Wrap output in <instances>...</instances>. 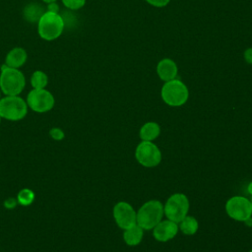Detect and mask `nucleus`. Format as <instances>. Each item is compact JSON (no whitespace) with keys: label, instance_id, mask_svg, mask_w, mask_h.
Masks as SVG:
<instances>
[{"label":"nucleus","instance_id":"nucleus-31","mask_svg":"<svg viewBox=\"0 0 252 252\" xmlns=\"http://www.w3.org/2000/svg\"><path fill=\"white\" fill-rule=\"evenodd\" d=\"M249 252H252V249H251V250H250V251H249Z\"/></svg>","mask_w":252,"mask_h":252},{"label":"nucleus","instance_id":"nucleus-8","mask_svg":"<svg viewBox=\"0 0 252 252\" xmlns=\"http://www.w3.org/2000/svg\"><path fill=\"white\" fill-rule=\"evenodd\" d=\"M136 160L145 167H155L161 161V152L156 144L142 141L135 150Z\"/></svg>","mask_w":252,"mask_h":252},{"label":"nucleus","instance_id":"nucleus-20","mask_svg":"<svg viewBox=\"0 0 252 252\" xmlns=\"http://www.w3.org/2000/svg\"><path fill=\"white\" fill-rule=\"evenodd\" d=\"M63 5L70 10H79L86 4V0H61Z\"/></svg>","mask_w":252,"mask_h":252},{"label":"nucleus","instance_id":"nucleus-14","mask_svg":"<svg viewBox=\"0 0 252 252\" xmlns=\"http://www.w3.org/2000/svg\"><path fill=\"white\" fill-rule=\"evenodd\" d=\"M143 235H144V229L136 223L135 225L124 230L123 239L127 245L136 246L142 241Z\"/></svg>","mask_w":252,"mask_h":252},{"label":"nucleus","instance_id":"nucleus-27","mask_svg":"<svg viewBox=\"0 0 252 252\" xmlns=\"http://www.w3.org/2000/svg\"><path fill=\"white\" fill-rule=\"evenodd\" d=\"M42 2L46 3V4H50V3H53V2H56L57 0H41Z\"/></svg>","mask_w":252,"mask_h":252},{"label":"nucleus","instance_id":"nucleus-1","mask_svg":"<svg viewBox=\"0 0 252 252\" xmlns=\"http://www.w3.org/2000/svg\"><path fill=\"white\" fill-rule=\"evenodd\" d=\"M64 21L59 13L45 11L37 21L38 35L46 40L57 39L63 32Z\"/></svg>","mask_w":252,"mask_h":252},{"label":"nucleus","instance_id":"nucleus-23","mask_svg":"<svg viewBox=\"0 0 252 252\" xmlns=\"http://www.w3.org/2000/svg\"><path fill=\"white\" fill-rule=\"evenodd\" d=\"M18 204L17 202V199L16 198H8L5 200L4 202V206L6 209H9V210H12L16 207V205Z\"/></svg>","mask_w":252,"mask_h":252},{"label":"nucleus","instance_id":"nucleus-18","mask_svg":"<svg viewBox=\"0 0 252 252\" xmlns=\"http://www.w3.org/2000/svg\"><path fill=\"white\" fill-rule=\"evenodd\" d=\"M48 84V76L40 70H36L31 77V85L32 89H45Z\"/></svg>","mask_w":252,"mask_h":252},{"label":"nucleus","instance_id":"nucleus-15","mask_svg":"<svg viewBox=\"0 0 252 252\" xmlns=\"http://www.w3.org/2000/svg\"><path fill=\"white\" fill-rule=\"evenodd\" d=\"M160 134V126L153 121L145 123L139 132L140 138L142 141H154L156 140Z\"/></svg>","mask_w":252,"mask_h":252},{"label":"nucleus","instance_id":"nucleus-16","mask_svg":"<svg viewBox=\"0 0 252 252\" xmlns=\"http://www.w3.org/2000/svg\"><path fill=\"white\" fill-rule=\"evenodd\" d=\"M179 223L178 228L185 234V235H193L197 232L199 223L198 220L192 216H186Z\"/></svg>","mask_w":252,"mask_h":252},{"label":"nucleus","instance_id":"nucleus-29","mask_svg":"<svg viewBox=\"0 0 252 252\" xmlns=\"http://www.w3.org/2000/svg\"><path fill=\"white\" fill-rule=\"evenodd\" d=\"M1 119H2V117H1V116H0V123H1Z\"/></svg>","mask_w":252,"mask_h":252},{"label":"nucleus","instance_id":"nucleus-2","mask_svg":"<svg viewBox=\"0 0 252 252\" xmlns=\"http://www.w3.org/2000/svg\"><path fill=\"white\" fill-rule=\"evenodd\" d=\"M26 87V78L22 71L5 64L0 72V90L5 95H19Z\"/></svg>","mask_w":252,"mask_h":252},{"label":"nucleus","instance_id":"nucleus-10","mask_svg":"<svg viewBox=\"0 0 252 252\" xmlns=\"http://www.w3.org/2000/svg\"><path fill=\"white\" fill-rule=\"evenodd\" d=\"M136 215L137 212H135L134 208L127 202H118L113 207L114 220L116 224L124 230L137 223Z\"/></svg>","mask_w":252,"mask_h":252},{"label":"nucleus","instance_id":"nucleus-28","mask_svg":"<svg viewBox=\"0 0 252 252\" xmlns=\"http://www.w3.org/2000/svg\"><path fill=\"white\" fill-rule=\"evenodd\" d=\"M1 93H2V92H1V90H0V98H1Z\"/></svg>","mask_w":252,"mask_h":252},{"label":"nucleus","instance_id":"nucleus-13","mask_svg":"<svg viewBox=\"0 0 252 252\" xmlns=\"http://www.w3.org/2000/svg\"><path fill=\"white\" fill-rule=\"evenodd\" d=\"M28 59L27 51L23 47L12 48L5 57V65L11 68L19 69L25 65Z\"/></svg>","mask_w":252,"mask_h":252},{"label":"nucleus","instance_id":"nucleus-26","mask_svg":"<svg viewBox=\"0 0 252 252\" xmlns=\"http://www.w3.org/2000/svg\"><path fill=\"white\" fill-rule=\"evenodd\" d=\"M247 190H248V192L250 193V195L252 196V182H250L249 184H248V187H247Z\"/></svg>","mask_w":252,"mask_h":252},{"label":"nucleus","instance_id":"nucleus-4","mask_svg":"<svg viewBox=\"0 0 252 252\" xmlns=\"http://www.w3.org/2000/svg\"><path fill=\"white\" fill-rule=\"evenodd\" d=\"M27 101L20 95H5L0 98V116L10 121H19L28 113Z\"/></svg>","mask_w":252,"mask_h":252},{"label":"nucleus","instance_id":"nucleus-17","mask_svg":"<svg viewBox=\"0 0 252 252\" xmlns=\"http://www.w3.org/2000/svg\"><path fill=\"white\" fill-rule=\"evenodd\" d=\"M43 13L44 11L42 10V7L34 3L28 5L24 10V16L30 22L38 21Z\"/></svg>","mask_w":252,"mask_h":252},{"label":"nucleus","instance_id":"nucleus-3","mask_svg":"<svg viewBox=\"0 0 252 252\" xmlns=\"http://www.w3.org/2000/svg\"><path fill=\"white\" fill-rule=\"evenodd\" d=\"M163 205L158 200H150L144 203L137 212V224L143 229H153L162 219Z\"/></svg>","mask_w":252,"mask_h":252},{"label":"nucleus","instance_id":"nucleus-19","mask_svg":"<svg viewBox=\"0 0 252 252\" xmlns=\"http://www.w3.org/2000/svg\"><path fill=\"white\" fill-rule=\"evenodd\" d=\"M34 192L29 188L21 189L16 197L18 204H20L21 206H30L34 201Z\"/></svg>","mask_w":252,"mask_h":252},{"label":"nucleus","instance_id":"nucleus-21","mask_svg":"<svg viewBox=\"0 0 252 252\" xmlns=\"http://www.w3.org/2000/svg\"><path fill=\"white\" fill-rule=\"evenodd\" d=\"M50 135L54 140H62L64 138V133L59 128H52L50 130Z\"/></svg>","mask_w":252,"mask_h":252},{"label":"nucleus","instance_id":"nucleus-7","mask_svg":"<svg viewBox=\"0 0 252 252\" xmlns=\"http://www.w3.org/2000/svg\"><path fill=\"white\" fill-rule=\"evenodd\" d=\"M27 104L32 111L44 113L51 110L55 104L53 94L46 89H32L27 95Z\"/></svg>","mask_w":252,"mask_h":252},{"label":"nucleus","instance_id":"nucleus-30","mask_svg":"<svg viewBox=\"0 0 252 252\" xmlns=\"http://www.w3.org/2000/svg\"><path fill=\"white\" fill-rule=\"evenodd\" d=\"M250 201H251V204H252V198H251V200H250Z\"/></svg>","mask_w":252,"mask_h":252},{"label":"nucleus","instance_id":"nucleus-12","mask_svg":"<svg viewBox=\"0 0 252 252\" xmlns=\"http://www.w3.org/2000/svg\"><path fill=\"white\" fill-rule=\"evenodd\" d=\"M177 72L178 68L176 63L169 58H164L158 63L157 73L159 79L164 82L175 79L177 76Z\"/></svg>","mask_w":252,"mask_h":252},{"label":"nucleus","instance_id":"nucleus-6","mask_svg":"<svg viewBox=\"0 0 252 252\" xmlns=\"http://www.w3.org/2000/svg\"><path fill=\"white\" fill-rule=\"evenodd\" d=\"M189 210V200L183 193H174L166 201L163 206V214L176 223L180 222L186 216Z\"/></svg>","mask_w":252,"mask_h":252},{"label":"nucleus","instance_id":"nucleus-24","mask_svg":"<svg viewBox=\"0 0 252 252\" xmlns=\"http://www.w3.org/2000/svg\"><path fill=\"white\" fill-rule=\"evenodd\" d=\"M244 59L247 63L252 65V47H249L244 51Z\"/></svg>","mask_w":252,"mask_h":252},{"label":"nucleus","instance_id":"nucleus-9","mask_svg":"<svg viewBox=\"0 0 252 252\" xmlns=\"http://www.w3.org/2000/svg\"><path fill=\"white\" fill-rule=\"evenodd\" d=\"M225 212L232 220L245 221L252 216L251 201L243 196H233L226 201Z\"/></svg>","mask_w":252,"mask_h":252},{"label":"nucleus","instance_id":"nucleus-25","mask_svg":"<svg viewBox=\"0 0 252 252\" xmlns=\"http://www.w3.org/2000/svg\"><path fill=\"white\" fill-rule=\"evenodd\" d=\"M47 11L49 12H53V13H58L59 12V6L56 2L47 4Z\"/></svg>","mask_w":252,"mask_h":252},{"label":"nucleus","instance_id":"nucleus-11","mask_svg":"<svg viewBox=\"0 0 252 252\" xmlns=\"http://www.w3.org/2000/svg\"><path fill=\"white\" fill-rule=\"evenodd\" d=\"M178 224L170 220H160L153 228V236L158 242H166L174 238L178 232Z\"/></svg>","mask_w":252,"mask_h":252},{"label":"nucleus","instance_id":"nucleus-22","mask_svg":"<svg viewBox=\"0 0 252 252\" xmlns=\"http://www.w3.org/2000/svg\"><path fill=\"white\" fill-rule=\"evenodd\" d=\"M169 1L170 0H146V2L155 7H164L169 3Z\"/></svg>","mask_w":252,"mask_h":252},{"label":"nucleus","instance_id":"nucleus-5","mask_svg":"<svg viewBox=\"0 0 252 252\" xmlns=\"http://www.w3.org/2000/svg\"><path fill=\"white\" fill-rule=\"evenodd\" d=\"M161 98L169 106L183 105L189 96V92L184 83L173 79L164 83L161 88Z\"/></svg>","mask_w":252,"mask_h":252}]
</instances>
